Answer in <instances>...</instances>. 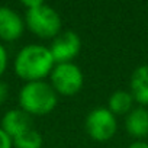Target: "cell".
Wrapping results in <instances>:
<instances>
[{
    "label": "cell",
    "instance_id": "cell-5",
    "mask_svg": "<svg viewBox=\"0 0 148 148\" xmlns=\"http://www.w3.org/2000/svg\"><path fill=\"white\" fill-rule=\"evenodd\" d=\"M84 128L92 139L96 142H106L115 136L118 131V121L108 108H96L87 113Z\"/></svg>",
    "mask_w": 148,
    "mask_h": 148
},
{
    "label": "cell",
    "instance_id": "cell-9",
    "mask_svg": "<svg viewBox=\"0 0 148 148\" xmlns=\"http://www.w3.org/2000/svg\"><path fill=\"white\" fill-rule=\"evenodd\" d=\"M129 93L142 108H148V64H142L132 71Z\"/></svg>",
    "mask_w": 148,
    "mask_h": 148
},
{
    "label": "cell",
    "instance_id": "cell-4",
    "mask_svg": "<svg viewBox=\"0 0 148 148\" xmlns=\"http://www.w3.org/2000/svg\"><path fill=\"white\" fill-rule=\"evenodd\" d=\"M49 84L58 96H76L84 84L83 71L74 62L55 64L49 74Z\"/></svg>",
    "mask_w": 148,
    "mask_h": 148
},
{
    "label": "cell",
    "instance_id": "cell-6",
    "mask_svg": "<svg viewBox=\"0 0 148 148\" xmlns=\"http://www.w3.org/2000/svg\"><path fill=\"white\" fill-rule=\"evenodd\" d=\"M48 48L55 64L73 62V60L80 54L82 39L74 31H61Z\"/></svg>",
    "mask_w": 148,
    "mask_h": 148
},
{
    "label": "cell",
    "instance_id": "cell-13",
    "mask_svg": "<svg viewBox=\"0 0 148 148\" xmlns=\"http://www.w3.org/2000/svg\"><path fill=\"white\" fill-rule=\"evenodd\" d=\"M8 62H9V57H8V51L6 48L0 44V76L6 71L8 68Z\"/></svg>",
    "mask_w": 148,
    "mask_h": 148
},
{
    "label": "cell",
    "instance_id": "cell-7",
    "mask_svg": "<svg viewBox=\"0 0 148 148\" xmlns=\"http://www.w3.org/2000/svg\"><path fill=\"white\" fill-rule=\"evenodd\" d=\"M25 31V21L21 15L9 6H0V39L12 42L22 36Z\"/></svg>",
    "mask_w": 148,
    "mask_h": 148
},
{
    "label": "cell",
    "instance_id": "cell-11",
    "mask_svg": "<svg viewBox=\"0 0 148 148\" xmlns=\"http://www.w3.org/2000/svg\"><path fill=\"white\" fill-rule=\"evenodd\" d=\"M134 97L129 90H115L108 99V109L115 115H128L134 109Z\"/></svg>",
    "mask_w": 148,
    "mask_h": 148
},
{
    "label": "cell",
    "instance_id": "cell-1",
    "mask_svg": "<svg viewBox=\"0 0 148 148\" xmlns=\"http://www.w3.org/2000/svg\"><path fill=\"white\" fill-rule=\"evenodd\" d=\"M55 67V61L48 47L41 44H29L23 47L15 57L13 68L16 76L26 83L41 82L49 77Z\"/></svg>",
    "mask_w": 148,
    "mask_h": 148
},
{
    "label": "cell",
    "instance_id": "cell-8",
    "mask_svg": "<svg viewBox=\"0 0 148 148\" xmlns=\"http://www.w3.org/2000/svg\"><path fill=\"white\" fill-rule=\"evenodd\" d=\"M0 128L13 139V138L28 132L29 129H34V121H32V116L28 115L25 110L10 109L5 113Z\"/></svg>",
    "mask_w": 148,
    "mask_h": 148
},
{
    "label": "cell",
    "instance_id": "cell-12",
    "mask_svg": "<svg viewBox=\"0 0 148 148\" xmlns=\"http://www.w3.org/2000/svg\"><path fill=\"white\" fill-rule=\"evenodd\" d=\"M44 138L36 129H29L28 132L13 138L15 148H42Z\"/></svg>",
    "mask_w": 148,
    "mask_h": 148
},
{
    "label": "cell",
    "instance_id": "cell-16",
    "mask_svg": "<svg viewBox=\"0 0 148 148\" xmlns=\"http://www.w3.org/2000/svg\"><path fill=\"white\" fill-rule=\"evenodd\" d=\"M42 2L41 0H23L22 2V5H23V8L28 10V9H34V8H36V6H39Z\"/></svg>",
    "mask_w": 148,
    "mask_h": 148
},
{
    "label": "cell",
    "instance_id": "cell-10",
    "mask_svg": "<svg viewBox=\"0 0 148 148\" xmlns=\"http://www.w3.org/2000/svg\"><path fill=\"white\" fill-rule=\"evenodd\" d=\"M125 128L126 132L136 139L148 136V109L142 106L134 108L125 116Z\"/></svg>",
    "mask_w": 148,
    "mask_h": 148
},
{
    "label": "cell",
    "instance_id": "cell-15",
    "mask_svg": "<svg viewBox=\"0 0 148 148\" xmlns=\"http://www.w3.org/2000/svg\"><path fill=\"white\" fill-rule=\"evenodd\" d=\"M8 96H9V87H8V84L5 82L0 80V105L6 102Z\"/></svg>",
    "mask_w": 148,
    "mask_h": 148
},
{
    "label": "cell",
    "instance_id": "cell-14",
    "mask_svg": "<svg viewBox=\"0 0 148 148\" xmlns=\"http://www.w3.org/2000/svg\"><path fill=\"white\" fill-rule=\"evenodd\" d=\"M0 148H13V139L0 128Z\"/></svg>",
    "mask_w": 148,
    "mask_h": 148
},
{
    "label": "cell",
    "instance_id": "cell-3",
    "mask_svg": "<svg viewBox=\"0 0 148 148\" xmlns=\"http://www.w3.org/2000/svg\"><path fill=\"white\" fill-rule=\"evenodd\" d=\"M61 25L60 13L44 2L25 12V26L41 39H54L61 32Z\"/></svg>",
    "mask_w": 148,
    "mask_h": 148
},
{
    "label": "cell",
    "instance_id": "cell-17",
    "mask_svg": "<svg viewBox=\"0 0 148 148\" xmlns=\"http://www.w3.org/2000/svg\"><path fill=\"white\" fill-rule=\"evenodd\" d=\"M128 148H148V142L147 141H142V139H136L132 144H129Z\"/></svg>",
    "mask_w": 148,
    "mask_h": 148
},
{
    "label": "cell",
    "instance_id": "cell-2",
    "mask_svg": "<svg viewBox=\"0 0 148 148\" xmlns=\"http://www.w3.org/2000/svg\"><path fill=\"white\" fill-rule=\"evenodd\" d=\"M19 106L31 116H44L51 113L57 103L58 95L48 82H31L25 83L19 90Z\"/></svg>",
    "mask_w": 148,
    "mask_h": 148
}]
</instances>
